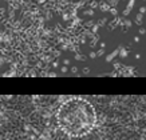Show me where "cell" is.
<instances>
[{"mask_svg": "<svg viewBox=\"0 0 146 140\" xmlns=\"http://www.w3.org/2000/svg\"><path fill=\"white\" fill-rule=\"evenodd\" d=\"M58 126L70 137H82L93 131L97 123V114L89 101L72 97L64 101L56 114Z\"/></svg>", "mask_w": 146, "mask_h": 140, "instance_id": "1", "label": "cell"}]
</instances>
